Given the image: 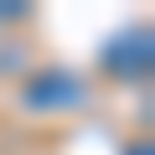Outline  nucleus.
<instances>
[{"mask_svg":"<svg viewBox=\"0 0 155 155\" xmlns=\"http://www.w3.org/2000/svg\"><path fill=\"white\" fill-rule=\"evenodd\" d=\"M21 98L31 104V109H78V104H83L88 98V88H83V78H78V72H36L31 78V83L21 88Z\"/></svg>","mask_w":155,"mask_h":155,"instance_id":"obj_2","label":"nucleus"},{"mask_svg":"<svg viewBox=\"0 0 155 155\" xmlns=\"http://www.w3.org/2000/svg\"><path fill=\"white\" fill-rule=\"evenodd\" d=\"M26 16V5H5V0H0V21H21Z\"/></svg>","mask_w":155,"mask_h":155,"instance_id":"obj_3","label":"nucleus"},{"mask_svg":"<svg viewBox=\"0 0 155 155\" xmlns=\"http://www.w3.org/2000/svg\"><path fill=\"white\" fill-rule=\"evenodd\" d=\"M129 155H150V140H140V145H129Z\"/></svg>","mask_w":155,"mask_h":155,"instance_id":"obj_4","label":"nucleus"},{"mask_svg":"<svg viewBox=\"0 0 155 155\" xmlns=\"http://www.w3.org/2000/svg\"><path fill=\"white\" fill-rule=\"evenodd\" d=\"M98 62H104V72L124 78V83L145 78V72H150V31L140 26V31H119V36H109V47L98 52Z\"/></svg>","mask_w":155,"mask_h":155,"instance_id":"obj_1","label":"nucleus"}]
</instances>
